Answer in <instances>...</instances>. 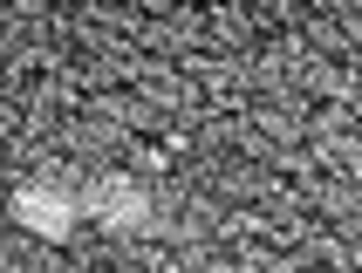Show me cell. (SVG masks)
<instances>
[{
    "label": "cell",
    "mask_w": 362,
    "mask_h": 273,
    "mask_svg": "<svg viewBox=\"0 0 362 273\" xmlns=\"http://www.w3.org/2000/svg\"><path fill=\"white\" fill-rule=\"evenodd\" d=\"M14 212L35 226V233H69V219H76V205L69 198H35V192H21L14 198Z\"/></svg>",
    "instance_id": "obj_1"
},
{
    "label": "cell",
    "mask_w": 362,
    "mask_h": 273,
    "mask_svg": "<svg viewBox=\"0 0 362 273\" xmlns=\"http://www.w3.org/2000/svg\"><path fill=\"white\" fill-rule=\"evenodd\" d=\"M96 212L110 219V226H117V219H137V212H144V198L130 192V185H103V198H96Z\"/></svg>",
    "instance_id": "obj_2"
}]
</instances>
